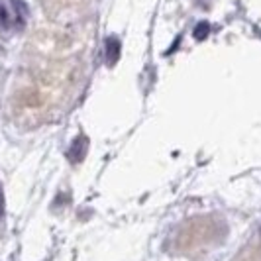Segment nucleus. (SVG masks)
Masks as SVG:
<instances>
[{
    "label": "nucleus",
    "instance_id": "obj_1",
    "mask_svg": "<svg viewBox=\"0 0 261 261\" xmlns=\"http://www.w3.org/2000/svg\"><path fill=\"white\" fill-rule=\"evenodd\" d=\"M87 149H89V142H87V138H85V136H79L77 140L71 144V149H69V159H71L73 163L83 161V157H85V153H87Z\"/></svg>",
    "mask_w": 261,
    "mask_h": 261
},
{
    "label": "nucleus",
    "instance_id": "obj_2",
    "mask_svg": "<svg viewBox=\"0 0 261 261\" xmlns=\"http://www.w3.org/2000/svg\"><path fill=\"white\" fill-rule=\"evenodd\" d=\"M105 55H106V61L108 65H114L120 57V41L116 38H110L106 39L105 43Z\"/></svg>",
    "mask_w": 261,
    "mask_h": 261
},
{
    "label": "nucleus",
    "instance_id": "obj_3",
    "mask_svg": "<svg viewBox=\"0 0 261 261\" xmlns=\"http://www.w3.org/2000/svg\"><path fill=\"white\" fill-rule=\"evenodd\" d=\"M208 32H210V26L208 24H198L195 30V38L196 39H204L206 36H208Z\"/></svg>",
    "mask_w": 261,
    "mask_h": 261
},
{
    "label": "nucleus",
    "instance_id": "obj_4",
    "mask_svg": "<svg viewBox=\"0 0 261 261\" xmlns=\"http://www.w3.org/2000/svg\"><path fill=\"white\" fill-rule=\"evenodd\" d=\"M4 214V196H2V189H0V218Z\"/></svg>",
    "mask_w": 261,
    "mask_h": 261
}]
</instances>
